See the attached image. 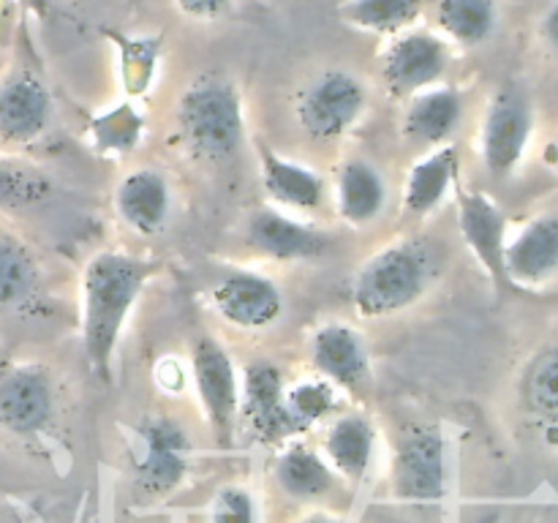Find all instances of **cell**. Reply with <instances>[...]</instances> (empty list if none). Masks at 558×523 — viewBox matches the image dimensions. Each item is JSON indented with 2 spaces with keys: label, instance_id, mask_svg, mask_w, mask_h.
Listing matches in <instances>:
<instances>
[{
  "label": "cell",
  "instance_id": "obj_28",
  "mask_svg": "<svg viewBox=\"0 0 558 523\" xmlns=\"http://www.w3.org/2000/svg\"><path fill=\"white\" fill-rule=\"evenodd\" d=\"M325 455L349 479L363 477L374 455V425L363 414H341L325 436Z\"/></svg>",
  "mask_w": 558,
  "mask_h": 523
},
{
  "label": "cell",
  "instance_id": "obj_1",
  "mask_svg": "<svg viewBox=\"0 0 558 523\" xmlns=\"http://www.w3.org/2000/svg\"><path fill=\"white\" fill-rule=\"evenodd\" d=\"M158 262L125 251H98L82 272V346L93 376L109 381L120 336Z\"/></svg>",
  "mask_w": 558,
  "mask_h": 523
},
{
  "label": "cell",
  "instance_id": "obj_16",
  "mask_svg": "<svg viewBox=\"0 0 558 523\" xmlns=\"http://www.w3.org/2000/svg\"><path fill=\"white\" fill-rule=\"evenodd\" d=\"M47 297V278L33 245L0 223V316H31Z\"/></svg>",
  "mask_w": 558,
  "mask_h": 523
},
{
  "label": "cell",
  "instance_id": "obj_33",
  "mask_svg": "<svg viewBox=\"0 0 558 523\" xmlns=\"http://www.w3.org/2000/svg\"><path fill=\"white\" fill-rule=\"evenodd\" d=\"M213 523H254V504L248 490L229 485L216 496L213 504Z\"/></svg>",
  "mask_w": 558,
  "mask_h": 523
},
{
  "label": "cell",
  "instance_id": "obj_14",
  "mask_svg": "<svg viewBox=\"0 0 558 523\" xmlns=\"http://www.w3.org/2000/svg\"><path fill=\"white\" fill-rule=\"evenodd\" d=\"M456 207H458V229L472 251L474 259L485 270V276L494 281V287L505 289V240L510 221H507L505 210L490 199L485 191L466 188V185H456Z\"/></svg>",
  "mask_w": 558,
  "mask_h": 523
},
{
  "label": "cell",
  "instance_id": "obj_30",
  "mask_svg": "<svg viewBox=\"0 0 558 523\" xmlns=\"http://www.w3.org/2000/svg\"><path fill=\"white\" fill-rule=\"evenodd\" d=\"M283 403H287V414L292 428H308V425L325 419L332 409L338 406V387L332 381L322 379H303L298 385L287 387V396H283Z\"/></svg>",
  "mask_w": 558,
  "mask_h": 523
},
{
  "label": "cell",
  "instance_id": "obj_20",
  "mask_svg": "<svg viewBox=\"0 0 558 523\" xmlns=\"http://www.w3.org/2000/svg\"><path fill=\"white\" fill-rule=\"evenodd\" d=\"M287 387H283V374L270 360H254L243 368V385H240V409L256 436L262 439H278V436L292 434L289 423Z\"/></svg>",
  "mask_w": 558,
  "mask_h": 523
},
{
  "label": "cell",
  "instance_id": "obj_2",
  "mask_svg": "<svg viewBox=\"0 0 558 523\" xmlns=\"http://www.w3.org/2000/svg\"><path fill=\"white\" fill-rule=\"evenodd\" d=\"M441 259L430 243L403 238L385 245L357 267L352 305L360 319H387L417 305L439 281Z\"/></svg>",
  "mask_w": 558,
  "mask_h": 523
},
{
  "label": "cell",
  "instance_id": "obj_23",
  "mask_svg": "<svg viewBox=\"0 0 558 523\" xmlns=\"http://www.w3.org/2000/svg\"><path fill=\"white\" fill-rule=\"evenodd\" d=\"M336 210L352 227H368L385 212L387 183L365 158H347L336 172Z\"/></svg>",
  "mask_w": 558,
  "mask_h": 523
},
{
  "label": "cell",
  "instance_id": "obj_38",
  "mask_svg": "<svg viewBox=\"0 0 558 523\" xmlns=\"http://www.w3.org/2000/svg\"><path fill=\"white\" fill-rule=\"evenodd\" d=\"M131 3H140V0H131Z\"/></svg>",
  "mask_w": 558,
  "mask_h": 523
},
{
  "label": "cell",
  "instance_id": "obj_34",
  "mask_svg": "<svg viewBox=\"0 0 558 523\" xmlns=\"http://www.w3.org/2000/svg\"><path fill=\"white\" fill-rule=\"evenodd\" d=\"M234 0H174L178 11L196 22H216L232 11Z\"/></svg>",
  "mask_w": 558,
  "mask_h": 523
},
{
  "label": "cell",
  "instance_id": "obj_15",
  "mask_svg": "<svg viewBox=\"0 0 558 523\" xmlns=\"http://www.w3.org/2000/svg\"><path fill=\"white\" fill-rule=\"evenodd\" d=\"M189 436L172 417L153 414L140 425L136 483L145 494H167L189 472Z\"/></svg>",
  "mask_w": 558,
  "mask_h": 523
},
{
  "label": "cell",
  "instance_id": "obj_7",
  "mask_svg": "<svg viewBox=\"0 0 558 523\" xmlns=\"http://www.w3.org/2000/svg\"><path fill=\"white\" fill-rule=\"evenodd\" d=\"M450 41L430 31H403L390 38L379 63V76L392 98L407 101L425 87L439 85L450 69Z\"/></svg>",
  "mask_w": 558,
  "mask_h": 523
},
{
  "label": "cell",
  "instance_id": "obj_5",
  "mask_svg": "<svg viewBox=\"0 0 558 523\" xmlns=\"http://www.w3.org/2000/svg\"><path fill=\"white\" fill-rule=\"evenodd\" d=\"M368 87L354 71L327 69L300 90L294 114L303 134L314 142H338L363 120Z\"/></svg>",
  "mask_w": 558,
  "mask_h": 523
},
{
  "label": "cell",
  "instance_id": "obj_32",
  "mask_svg": "<svg viewBox=\"0 0 558 523\" xmlns=\"http://www.w3.org/2000/svg\"><path fill=\"white\" fill-rule=\"evenodd\" d=\"M123 82L131 93H142L150 87L153 71H156L158 49L156 41L136 38V41H123Z\"/></svg>",
  "mask_w": 558,
  "mask_h": 523
},
{
  "label": "cell",
  "instance_id": "obj_21",
  "mask_svg": "<svg viewBox=\"0 0 558 523\" xmlns=\"http://www.w3.org/2000/svg\"><path fill=\"white\" fill-rule=\"evenodd\" d=\"M463 120V98L458 87L434 85L407 98L401 114V131L412 145L439 147L452 139Z\"/></svg>",
  "mask_w": 558,
  "mask_h": 523
},
{
  "label": "cell",
  "instance_id": "obj_11",
  "mask_svg": "<svg viewBox=\"0 0 558 523\" xmlns=\"http://www.w3.org/2000/svg\"><path fill=\"white\" fill-rule=\"evenodd\" d=\"M245 243L259 256L283 265L325 259L332 248V238L311 223L287 216L278 207H259L245 221Z\"/></svg>",
  "mask_w": 558,
  "mask_h": 523
},
{
  "label": "cell",
  "instance_id": "obj_24",
  "mask_svg": "<svg viewBox=\"0 0 558 523\" xmlns=\"http://www.w3.org/2000/svg\"><path fill=\"white\" fill-rule=\"evenodd\" d=\"M523 409L543 434L558 439V341L537 349L521 376Z\"/></svg>",
  "mask_w": 558,
  "mask_h": 523
},
{
  "label": "cell",
  "instance_id": "obj_12",
  "mask_svg": "<svg viewBox=\"0 0 558 523\" xmlns=\"http://www.w3.org/2000/svg\"><path fill=\"white\" fill-rule=\"evenodd\" d=\"M392 485L401 499L436 501L445 496V441L436 425H409L396 445Z\"/></svg>",
  "mask_w": 558,
  "mask_h": 523
},
{
  "label": "cell",
  "instance_id": "obj_26",
  "mask_svg": "<svg viewBox=\"0 0 558 523\" xmlns=\"http://www.w3.org/2000/svg\"><path fill=\"white\" fill-rule=\"evenodd\" d=\"M423 5L425 0H343L338 20L354 31L392 38L420 20Z\"/></svg>",
  "mask_w": 558,
  "mask_h": 523
},
{
  "label": "cell",
  "instance_id": "obj_25",
  "mask_svg": "<svg viewBox=\"0 0 558 523\" xmlns=\"http://www.w3.org/2000/svg\"><path fill=\"white\" fill-rule=\"evenodd\" d=\"M501 11L496 0H436V25L458 47H483L496 36Z\"/></svg>",
  "mask_w": 558,
  "mask_h": 523
},
{
  "label": "cell",
  "instance_id": "obj_29",
  "mask_svg": "<svg viewBox=\"0 0 558 523\" xmlns=\"http://www.w3.org/2000/svg\"><path fill=\"white\" fill-rule=\"evenodd\" d=\"M278 485L294 499H319L332 488V472L322 455L303 445L289 447L276 469Z\"/></svg>",
  "mask_w": 558,
  "mask_h": 523
},
{
  "label": "cell",
  "instance_id": "obj_35",
  "mask_svg": "<svg viewBox=\"0 0 558 523\" xmlns=\"http://www.w3.org/2000/svg\"><path fill=\"white\" fill-rule=\"evenodd\" d=\"M539 36H543L545 47L558 54V0L545 9L543 20H539Z\"/></svg>",
  "mask_w": 558,
  "mask_h": 523
},
{
  "label": "cell",
  "instance_id": "obj_8",
  "mask_svg": "<svg viewBox=\"0 0 558 523\" xmlns=\"http://www.w3.org/2000/svg\"><path fill=\"white\" fill-rule=\"evenodd\" d=\"M58 412V387L47 365H0V425L14 436H38Z\"/></svg>",
  "mask_w": 558,
  "mask_h": 523
},
{
  "label": "cell",
  "instance_id": "obj_17",
  "mask_svg": "<svg viewBox=\"0 0 558 523\" xmlns=\"http://www.w3.org/2000/svg\"><path fill=\"white\" fill-rule=\"evenodd\" d=\"M311 365L341 390H363L371 379V354L363 332L347 321H325L311 336Z\"/></svg>",
  "mask_w": 558,
  "mask_h": 523
},
{
  "label": "cell",
  "instance_id": "obj_6",
  "mask_svg": "<svg viewBox=\"0 0 558 523\" xmlns=\"http://www.w3.org/2000/svg\"><path fill=\"white\" fill-rule=\"evenodd\" d=\"M507 287L545 292L558 283V212L539 210L507 229Z\"/></svg>",
  "mask_w": 558,
  "mask_h": 523
},
{
  "label": "cell",
  "instance_id": "obj_37",
  "mask_svg": "<svg viewBox=\"0 0 558 523\" xmlns=\"http://www.w3.org/2000/svg\"><path fill=\"white\" fill-rule=\"evenodd\" d=\"M305 523H341V521H336V518H330V515H314V518H308Z\"/></svg>",
  "mask_w": 558,
  "mask_h": 523
},
{
  "label": "cell",
  "instance_id": "obj_10",
  "mask_svg": "<svg viewBox=\"0 0 558 523\" xmlns=\"http://www.w3.org/2000/svg\"><path fill=\"white\" fill-rule=\"evenodd\" d=\"M52 114V93L36 71L20 65L0 80V145H33L49 131Z\"/></svg>",
  "mask_w": 558,
  "mask_h": 523
},
{
  "label": "cell",
  "instance_id": "obj_13",
  "mask_svg": "<svg viewBox=\"0 0 558 523\" xmlns=\"http://www.w3.org/2000/svg\"><path fill=\"white\" fill-rule=\"evenodd\" d=\"M191 376L210 425L221 439H229L240 412V379L229 352L213 336L194 341Z\"/></svg>",
  "mask_w": 558,
  "mask_h": 523
},
{
  "label": "cell",
  "instance_id": "obj_36",
  "mask_svg": "<svg viewBox=\"0 0 558 523\" xmlns=\"http://www.w3.org/2000/svg\"><path fill=\"white\" fill-rule=\"evenodd\" d=\"M539 161H543V167L548 169L550 174H556V178H558V129L548 136V139L543 142V150H539Z\"/></svg>",
  "mask_w": 558,
  "mask_h": 523
},
{
  "label": "cell",
  "instance_id": "obj_18",
  "mask_svg": "<svg viewBox=\"0 0 558 523\" xmlns=\"http://www.w3.org/2000/svg\"><path fill=\"white\" fill-rule=\"evenodd\" d=\"M112 205L131 232L156 234L172 216V185L158 169L136 167L118 180Z\"/></svg>",
  "mask_w": 558,
  "mask_h": 523
},
{
  "label": "cell",
  "instance_id": "obj_3",
  "mask_svg": "<svg viewBox=\"0 0 558 523\" xmlns=\"http://www.w3.org/2000/svg\"><path fill=\"white\" fill-rule=\"evenodd\" d=\"M174 129L185 150L205 163L234 158L245 139L243 98L223 74H202L191 82L174 109Z\"/></svg>",
  "mask_w": 558,
  "mask_h": 523
},
{
  "label": "cell",
  "instance_id": "obj_19",
  "mask_svg": "<svg viewBox=\"0 0 558 523\" xmlns=\"http://www.w3.org/2000/svg\"><path fill=\"white\" fill-rule=\"evenodd\" d=\"M458 174H461V150L458 145L430 147L425 156L409 167L407 180H403L401 194V216L420 221L439 210L441 202L456 191Z\"/></svg>",
  "mask_w": 558,
  "mask_h": 523
},
{
  "label": "cell",
  "instance_id": "obj_27",
  "mask_svg": "<svg viewBox=\"0 0 558 523\" xmlns=\"http://www.w3.org/2000/svg\"><path fill=\"white\" fill-rule=\"evenodd\" d=\"M54 199V183L41 167L0 153V212L44 207Z\"/></svg>",
  "mask_w": 558,
  "mask_h": 523
},
{
  "label": "cell",
  "instance_id": "obj_31",
  "mask_svg": "<svg viewBox=\"0 0 558 523\" xmlns=\"http://www.w3.org/2000/svg\"><path fill=\"white\" fill-rule=\"evenodd\" d=\"M142 114H136V109L131 104H120V107H112L107 114H98L93 120L90 131L93 139H96L98 150H104L109 156H120V153L131 150L136 145L142 134Z\"/></svg>",
  "mask_w": 558,
  "mask_h": 523
},
{
  "label": "cell",
  "instance_id": "obj_9",
  "mask_svg": "<svg viewBox=\"0 0 558 523\" xmlns=\"http://www.w3.org/2000/svg\"><path fill=\"white\" fill-rule=\"evenodd\" d=\"M210 303L227 325L245 332L272 330L287 311L281 287L254 270H232L218 278L210 289Z\"/></svg>",
  "mask_w": 558,
  "mask_h": 523
},
{
  "label": "cell",
  "instance_id": "obj_22",
  "mask_svg": "<svg viewBox=\"0 0 558 523\" xmlns=\"http://www.w3.org/2000/svg\"><path fill=\"white\" fill-rule=\"evenodd\" d=\"M259 178L265 194L278 207L314 212L325 205V180L305 163L281 156L259 142Z\"/></svg>",
  "mask_w": 558,
  "mask_h": 523
},
{
  "label": "cell",
  "instance_id": "obj_4",
  "mask_svg": "<svg viewBox=\"0 0 558 523\" xmlns=\"http://www.w3.org/2000/svg\"><path fill=\"white\" fill-rule=\"evenodd\" d=\"M537 114L521 85H501L490 96L480 123V158L494 178L507 180L523 167L532 150Z\"/></svg>",
  "mask_w": 558,
  "mask_h": 523
}]
</instances>
